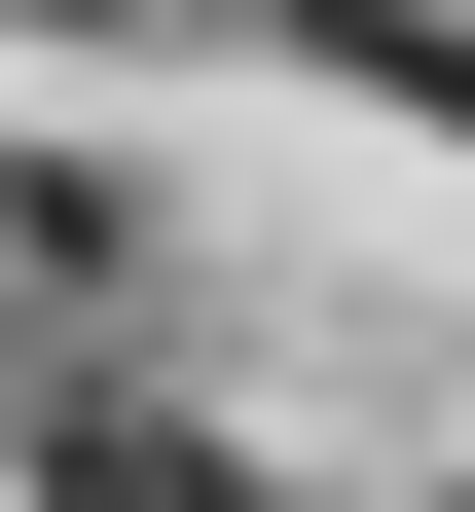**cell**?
Masks as SVG:
<instances>
[{
	"mask_svg": "<svg viewBox=\"0 0 475 512\" xmlns=\"http://www.w3.org/2000/svg\"><path fill=\"white\" fill-rule=\"evenodd\" d=\"M37 512H256V439H183V403H110V366H37V439H0Z\"/></svg>",
	"mask_w": 475,
	"mask_h": 512,
	"instance_id": "6da1fadb",
	"label": "cell"
},
{
	"mask_svg": "<svg viewBox=\"0 0 475 512\" xmlns=\"http://www.w3.org/2000/svg\"><path fill=\"white\" fill-rule=\"evenodd\" d=\"M329 74H366V110H439V147H475V37H329Z\"/></svg>",
	"mask_w": 475,
	"mask_h": 512,
	"instance_id": "7a4b0ae2",
	"label": "cell"
},
{
	"mask_svg": "<svg viewBox=\"0 0 475 512\" xmlns=\"http://www.w3.org/2000/svg\"><path fill=\"white\" fill-rule=\"evenodd\" d=\"M0 439H37V293H0Z\"/></svg>",
	"mask_w": 475,
	"mask_h": 512,
	"instance_id": "3957f363",
	"label": "cell"
}]
</instances>
